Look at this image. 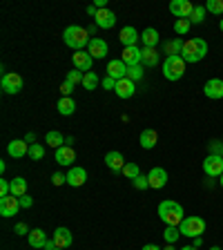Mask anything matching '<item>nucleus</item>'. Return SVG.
Listing matches in <instances>:
<instances>
[{"instance_id":"nucleus-33","label":"nucleus","mask_w":223,"mask_h":250,"mask_svg":"<svg viewBox=\"0 0 223 250\" xmlns=\"http://www.w3.org/2000/svg\"><path fill=\"white\" fill-rule=\"evenodd\" d=\"M45 141L49 143V147H62V143H65V139H62V134L61 132H56V130H52V132H47V136H45Z\"/></svg>"},{"instance_id":"nucleus-35","label":"nucleus","mask_w":223,"mask_h":250,"mask_svg":"<svg viewBox=\"0 0 223 250\" xmlns=\"http://www.w3.org/2000/svg\"><path fill=\"white\" fill-rule=\"evenodd\" d=\"M42 156H45V146H41V143L29 146V159L31 161H41Z\"/></svg>"},{"instance_id":"nucleus-15","label":"nucleus","mask_w":223,"mask_h":250,"mask_svg":"<svg viewBox=\"0 0 223 250\" xmlns=\"http://www.w3.org/2000/svg\"><path fill=\"white\" fill-rule=\"evenodd\" d=\"M94 22H96V27H101V29H112V27L116 25V14L109 9H99Z\"/></svg>"},{"instance_id":"nucleus-8","label":"nucleus","mask_w":223,"mask_h":250,"mask_svg":"<svg viewBox=\"0 0 223 250\" xmlns=\"http://www.w3.org/2000/svg\"><path fill=\"white\" fill-rule=\"evenodd\" d=\"M194 11V5L190 2V0H172L170 2V14L174 16V18H187L190 21V16H192Z\"/></svg>"},{"instance_id":"nucleus-5","label":"nucleus","mask_w":223,"mask_h":250,"mask_svg":"<svg viewBox=\"0 0 223 250\" xmlns=\"http://www.w3.org/2000/svg\"><path fill=\"white\" fill-rule=\"evenodd\" d=\"M185 65L187 62L181 56H167L163 62V76L167 81H181L183 74H185Z\"/></svg>"},{"instance_id":"nucleus-10","label":"nucleus","mask_w":223,"mask_h":250,"mask_svg":"<svg viewBox=\"0 0 223 250\" xmlns=\"http://www.w3.org/2000/svg\"><path fill=\"white\" fill-rule=\"evenodd\" d=\"M20 210V199L14 197V194H7V197H0V214L2 217H14Z\"/></svg>"},{"instance_id":"nucleus-26","label":"nucleus","mask_w":223,"mask_h":250,"mask_svg":"<svg viewBox=\"0 0 223 250\" xmlns=\"http://www.w3.org/2000/svg\"><path fill=\"white\" fill-rule=\"evenodd\" d=\"M27 239H29V246H31V248H45V244H47V234H45V230L34 228L29 234H27Z\"/></svg>"},{"instance_id":"nucleus-32","label":"nucleus","mask_w":223,"mask_h":250,"mask_svg":"<svg viewBox=\"0 0 223 250\" xmlns=\"http://www.w3.org/2000/svg\"><path fill=\"white\" fill-rule=\"evenodd\" d=\"M205 14H208L205 5H194V11H192V16H190V22H192V25H201V22L205 21Z\"/></svg>"},{"instance_id":"nucleus-3","label":"nucleus","mask_w":223,"mask_h":250,"mask_svg":"<svg viewBox=\"0 0 223 250\" xmlns=\"http://www.w3.org/2000/svg\"><path fill=\"white\" fill-rule=\"evenodd\" d=\"M62 41H65V45L72 47L74 52H78V49H83L85 45H89V31L85 29V27H78V25H69L67 29L62 31Z\"/></svg>"},{"instance_id":"nucleus-54","label":"nucleus","mask_w":223,"mask_h":250,"mask_svg":"<svg viewBox=\"0 0 223 250\" xmlns=\"http://www.w3.org/2000/svg\"><path fill=\"white\" fill-rule=\"evenodd\" d=\"M181 250H199V248H194V246H185V248H181Z\"/></svg>"},{"instance_id":"nucleus-42","label":"nucleus","mask_w":223,"mask_h":250,"mask_svg":"<svg viewBox=\"0 0 223 250\" xmlns=\"http://www.w3.org/2000/svg\"><path fill=\"white\" fill-rule=\"evenodd\" d=\"M83 76H85L83 72H78V69H72V72L67 74V83H72V85L83 83Z\"/></svg>"},{"instance_id":"nucleus-34","label":"nucleus","mask_w":223,"mask_h":250,"mask_svg":"<svg viewBox=\"0 0 223 250\" xmlns=\"http://www.w3.org/2000/svg\"><path fill=\"white\" fill-rule=\"evenodd\" d=\"M163 237H165L167 244H177L179 237H181V230H179L177 226H167L165 232H163Z\"/></svg>"},{"instance_id":"nucleus-55","label":"nucleus","mask_w":223,"mask_h":250,"mask_svg":"<svg viewBox=\"0 0 223 250\" xmlns=\"http://www.w3.org/2000/svg\"><path fill=\"white\" fill-rule=\"evenodd\" d=\"M219 186L223 188V174H221V177H219Z\"/></svg>"},{"instance_id":"nucleus-12","label":"nucleus","mask_w":223,"mask_h":250,"mask_svg":"<svg viewBox=\"0 0 223 250\" xmlns=\"http://www.w3.org/2000/svg\"><path fill=\"white\" fill-rule=\"evenodd\" d=\"M147 179H150L152 190H161V188H165V183H167V172L163 170V167H152V170L147 172Z\"/></svg>"},{"instance_id":"nucleus-18","label":"nucleus","mask_w":223,"mask_h":250,"mask_svg":"<svg viewBox=\"0 0 223 250\" xmlns=\"http://www.w3.org/2000/svg\"><path fill=\"white\" fill-rule=\"evenodd\" d=\"M105 166H107L112 172H123V167H125V159H123V154H121L119 150L107 152V154H105Z\"/></svg>"},{"instance_id":"nucleus-50","label":"nucleus","mask_w":223,"mask_h":250,"mask_svg":"<svg viewBox=\"0 0 223 250\" xmlns=\"http://www.w3.org/2000/svg\"><path fill=\"white\" fill-rule=\"evenodd\" d=\"M56 248H58L56 241H54V239H47V244H45V248H42V250H56Z\"/></svg>"},{"instance_id":"nucleus-4","label":"nucleus","mask_w":223,"mask_h":250,"mask_svg":"<svg viewBox=\"0 0 223 250\" xmlns=\"http://www.w3.org/2000/svg\"><path fill=\"white\" fill-rule=\"evenodd\" d=\"M179 230H181L183 237H190V239H194V237H201V234L205 232V219L197 217V214H192V217H185L181 221V226H179Z\"/></svg>"},{"instance_id":"nucleus-53","label":"nucleus","mask_w":223,"mask_h":250,"mask_svg":"<svg viewBox=\"0 0 223 250\" xmlns=\"http://www.w3.org/2000/svg\"><path fill=\"white\" fill-rule=\"evenodd\" d=\"M163 250H174V244H167V246H165V248H163Z\"/></svg>"},{"instance_id":"nucleus-49","label":"nucleus","mask_w":223,"mask_h":250,"mask_svg":"<svg viewBox=\"0 0 223 250\" xmlns=\"http://www.w3.org/2000/svg\"><path fill=\"white\" fill-rule=\"evenodd\" d=\"M25 141H27V143H29V146H34V143H36V134H34V132H27Z\"/></svg>"},{"instance_id":"nucleus-22","label":"nucleus","mask_w":223,"mask_h":250,"mask_svg":"<svg viewBox=\"0 0 223 250\" xmlns=\"http://www.w3.org/2000/svg\"><path fill=\"white\" fill-rule=\"evenodd\" d=\"M107 76L116 78V81H121V78H127V65H125L123 61H109L107 62Z\"/></svg>"},{"instance_id":"nucleus-57","label":"nucleus","mask_w":223,"mask_h":250,"mask_svg":"<svg viewBox=\"0 0 223 250\" xmlns=\"http://www.w3.org/2000/svg\"><path fill=\"white\" fill-rule=\"evenodd\" d=\"M210 250H221V248H219V246H212V248H210Z\"/></svg>"},{"instance_id":"nucleus-20","label":"nucleus","mask_w":223,"mask_h":250,"mask_svg":"<svg viewBox=\"0 0 223 250\" xmlns=\"http://www.w3.org/2000/svg\"><path fill=\"white\" fill-rule=\"evenodd\" d=\"M139 31L134 29V27H123L121 29V34H119V41H121V45L123 47H136V42H139Z\"/></svg>"},{"instance_id":"nucleus-29","label":"nucleus","mask_w":223,"mask_h":250,"mask_svg":"<svg viewBox=\"0 0 223 250\" xmlns=\"http://www.w3.org/2000/svg\"><path fill=\"white\" fill-rule=\"evenodd\" d=\"M11 194L14 197H25L27 194V179H22V177H14L11 179Z\"/></svg>"},{"instance_id":"nucleus-37","label":"nucleus","mask_w":223,"mask_h":250,"mask_svg":"<svg viewBox=\"0 0 223 250\" xmlns=\"http://www.w3.org/2000/svg\"><path fill=\"white\" fill-rule=\"evenodd\" d=\"M139 174H141L139 163H125V167H123V177H127V179H136Z\"/></svg>"},{"instance_id":"nucleus-41","label":"nucleus","mask_w":223,"mask_h":250,"mask_svg":"<svg viewBox=\"0 0 223 250\" xmlns=\"http://www.w3.org/2000/svg\"><path fill=\"white\" fill-rule=\"evenodd\" d=\"M208 152H210V154L223 156V141H210V143H208Z\"/></svg>"},{"instance_id":"nucleus-27","label":"nucleus","mask_w":223,"mask_h":250,"mask_svg":"<svg viewBox=\"0 0 223 250\" xmlns=\"http://www.w3.org/2000/svg\"><path fill=\"white\" fill-rule=\"evenodd\" d=\"M56 107H58V114H62V116H72L76 112V103H74L72 96H62Z\"/></svg>"},{"instance_id":"nucleus-19","label":"nucleus","mask_w":223,"mask_h":250,"mask_svg":"<svg viewBox=\"0 0 223 250\" xmlns=\"http://www.w3.org/2000/svg\"><path fill=\"white\" fill-rule=\"evenodd\" d=\"M87 52L92 54V58H105L107 56V52H109V47H107V42H105L103 38H92L89 45H87Z\"/></svg>"},{"instance_id":"nucleus-16","label":"nucleus","mask_w":223,"mask_h":250,"mask_svg":"<svg viewBox=\"0 0 223 250\" xmlns=\"http://www.w3.org/2000/svg\"><path fill=\"white\" fill-rule=\"evenodd\" d=\"M54 241H56V246L58 248H62V250H67L69 246H72V241H74V237H72V232H69L65 226H58L56 230H54V237H52Z\"/></svg>"},{"instance_id":"nucleus-36","label":"nucleus","mask_w":223,"mask_h":250,"mask_svg":"<svg viewBox=\"0 0 223 250\" xmlns=\"http://www.w3.org/2000/svg\"><path fill=\"white\" fill-rule=\"evenodd\" d=\"M190 27H192V22L187 21V18H179V21L174 22V31H177L179 36H185L187 31H190Z\"/></svg>"},{"instance_id":"nucleus-7","label":"nucleus","mask_w":223,"mask_h":250,"mask_svg":"<svg viewBox=\"0 0 223 250\" xmlns=\"http://www.w3.org/2000/svg\"><path fill=\"white\" fill-rule=\"evenodd\" d=\"M0 85H2V89H5L7 94H18L22 89V76L16 72H5Z\"/></svg>"},{"instance_id":"nucleus-2","label":"nucleus","mask_w":223,"mask_h":250,"mask_svg":"<svg viewBox=\"0 0 223 250\" xmlns=\"http://www.w3.org/2000/svg\"><path fill=\"white\" fill-rule=\"evenodd\" d=\"M208 54V42L203 41V38H190V41L183 42V49H181V58L185 62H199L205 58Z\"/></svg>"},{"instance_id":"nucleus-44","label":"nucleus","mask_w":223,"mask_h":250,"mask_svg":"<svg viewBox=\"0 0 223 250\" xmlns=\"http://www.w3.org/2000/svg\"><path fill=\"white\" fill-rule=\"evenodd\" d=\"M103 89H116V78L105 76L103 78Z\"/></svg>"},{"instance_id":"nucleus-40","label":"nucleus","mask_w":223,"mask_h":250,"mask_svg":"<svg viewBox=\"0 0 223 250\" xmlns=\"http://www.w3.org/2000/svg\"><path fill=\"white\" fill-rule=\"evenodd\" d=\"M132 186H134L136 190H147V188H150V179H147V174H139L136 179H132Z\"/></svg>"},{"instance_id":"nucleus-11","label":"nucleus","mask_w":223,"mask_h":250,"mask_svg":"<svg viewBox=\"0 0 223 250\" xmlns=\"http://www.w3.org/2000/svg\"><path fill=\"white\" fill-rule=\"evenodd\" d=\"M203 94L212 101L223 99V78H210L208 83L203 85Z\"/></svg>"},{"instance_id":"nucleus-45","label":"nucleus","mask_w":223,"mask_h":250,"mask_svg":"<svg viewBox=\"0 0 223 250\" xmlns=\"http://www.w3.org/2000/svg\"><path fill=\"white\" fill-rule=\"evenodd\" d=\"M14 232H16V234H20V237H22V234H29V232H31V230H29V228H27V224H22V221H20V224H16Z\"/></svg>"},{"instance_id":"nucleus-17","label":"nucleus","mask_w":223,"mask_h":250,"mask_svg":"<svg viewBox=\"0 0 223 250\" xmlns=\"http://www.w3.org/2000/svg\"><path fill=\"white\" fill-rule=\"evenodd\" d=\"M85 181H87V172H85V167H69L67 172V186L72 188H81L85 186Z\"/></svg>"},{"instance_id":"nucleus-31","label":"nucleus","mask_w":223,"mask_h":250,"mask_svg":"<svg viewBox=\"0 0 223 250\" xmlns=\"http://www.w3.org/2000/svg\"><path fill=\"white\" fill-rule=\"evenodd\" d=\"M99 83H101L99 74H96V72H87V74L83 76V83H81V85H83L87 92H94V89L99 87Z\"/></svg>"},{"instance_id":"nucleus-24","label":"nucleus","mask_w":223,"mask_h":250,"mask_svg":"<svg viewBox=\"0 0 223 250\" xmlns=\"http://www.w3.org/2000/svg\"><path fill=\"white\" fill-rule=\"evenodd\" d=\"M121 61H123L127 67H132V65H141V49L139 47H123Z\"/></svg>"},{"instance_id":"nucleus-6","label":"nucleus","mask_w":223,"mask_h":250,"mask_svg":"<svg viewBox=\"0 0 223 250\" xmlns=\"http://www.w3.org/2000/svg\"><path fill=\"white\" fill-rule=\"evenodd\" d=\"M203 172H205V177H210V179L221 177L223 174V156L208 154L203 159Z\"/></svg>"},{"instance_id":"nucleus-58","label":"nucleus","mask_w":223,"mask_h":250,"mask_svg":"<svg viewBox=\"0 0 223 250\" xmlns=\"http://www.w3.org/2000/svg\"><path fill=\"white\" fill-rule=\"evenodd\" d=\"M56 250H62V248H56Z\"/></svg>"},{"instance_id":"nucleus-25","label":"nucleus","mask_w":223,"mask_h":250,"mask_svg":"<svg viewBox=\"0 0 223 250\" xmlns=\"http://www.w3.org/2000/svg\"><path fill=\"white\" fill-rule=\"evenodd\" d=\"M139 143H141V147H143V150H152V147H154L156 143H159V132L152 130V127L143 130V132H141Z\"/></svg>"},{"instance_id":"nucleus-21","label":"nucleus","mask_w":223,"mask_h":250,"mask_svg":"<svg viewBox=\"0 0 223 250\" xmlns=\"http://www.w3.org/2000/svg\"><path fill=\"white\" fill-rule=\"evenodd\" d=\"M76 161V152L72 146H62L56 150V163L58 166H72Z\"/></svg>"},{"instance_id":"nucleus-1","label":"nucleus","mask_w":223,"mask_h":250,"mask_svg":"<svg viewBox=\"0 0 223 250\" xmlns=\"http://www.w3.org/2000/svg\"><path fill=\"white\" fill-rule=\"evenodd\" d=\"M159 219H161L165 226H181V221L185 219V212H183V206L177 203L174 199H165V201L159 203Z\"/></svg>"},{"instance_id":"nucleus-28","label":"nucleus","mask_w":223,"mask_h":250,"mask_svg":"<svg viewBox=\"0 0 223 250\" xmlns=\"http://www.w3.org/2000/svg\"><path fill=\"white\" fill-rule=\"evenodd\" d=\"M159 31L154 29V27H147V29H143V34H141V41H143V47H156V42H159Z\"/></svg>"},{"instance_id":"nucleus-52","label":"nucleus","mask_w":223,"mask_h":250,"mask_svg":"<svg viewBox=\"0 0 223 250\" xmlns=\"http://www.w3.org/2000/svg\"><path fill=\"white\" fill-rule=\"evenodd\" d=\"M141 250H163V248H159V246H154V244H145Z\"/></svg>"},{"instance_id":"nucleus-30","label":"nucleus","mask_w":223,"mask_h":250,"mask_svg":"<svg viewBox=\"0 0 223 250\" xmlns=\"http://www.w3.org/2000/svg\"><path fill=\"white\" fill-rule=\"evenodd\" d=\"M183 42L181 38H172V41L165 42V54L167 56H181V49H183Z\"/></svg>"},{"instance_id":"nucleus-43","label":"nucleus","mask_w":223,"mask_h":250,"mask_svg":"<svg viewBox=\"0 0 223 250\" xmlns=\"http://www.w3.org/2000/svg\"><path fill=\"white\" fill-rule=\"evenodd\" d=\"M52 183H54V186H65V183H67V174H62V172H56V174L52 177Z\"/></svg>"},{"instance_id":"nucleus-48","label":"nucleus","mask_w":223,"mask_h":250,"mask_svg":"<svg viewBox=\"0 0 223 250\" xmlns=\"http://www.w3.org/2000/svg\"><path fill=\"white\" fill-rule=\"evenodd\" d=\"M85 11H87V16H94V18H96V14H99V7H96V5H87V9H85Z\"/></svg>"},{"instance_id":"nucleus-13","label":"nucleus","mask_w":223,"mask_h":250,"mask_svg":"<svg viewBox=\"0 0 223 250\" xmlns=\"http://www.w3.org/2000/svg\"><path fill=\"white\" fill-rule=\"evenodd\" d=\"M116 96L119 99H132L136 92V83L134 81H130V78H121V81H116Z\"/></svg>"},{"instance_id":"nucleus-59","label":"nucleus","mask_w":223,"mask_h":250,"mask_svg":"<svg viewBox=\"0 0 223 250\" xmlns=\"http://www.w3.org/2000/svg\"><path fill=\"white\" fill-rule=\"evenodd\" d=\"M221 141H223V139H221Z\"/></svg>"},{"instance_id":"nucleus-46","label":"nucleus","mask_w":223,"mask_h":250,"mask_svg":"<svg viewBox=\"0 0 223 250\" xmlns=\"http://www.w3.org/2000/svg\"><path fill=\"white\" fill-rule=\"evenodd\" d=\"M61 92H62V96H72V92H74V85L65 81V83L61 85Z\"/></svg>"},{"instance_id":"nucleus-14","label":"nucleus","mask_w":223,"mask_h":250,"mask_svg":"<svg viewBox=\"0 0 223 250\" xmlns=\"http://www.w3.org/2000/svg\"><path fill=\"white\" fill-rule=\"evenodd\" d=\"M7 154L14 156V159H20V156H29V143L25 139H16L7 146Z\"/></svg>"},{"instance_id":"nucleus-38","label":"nucleus","mask_w":223,"mask_h":250,"mask_svg":"<svg viewBox=\"0 0 223 250\" xmlns=\"http://www.w3.org/2000/svg\"><path fill=\"white\" fill-rule=\"evenodd\" d=\"M205 9L214 16H221L223 14V0H208V2H205Z\"/></svg>"},{"instance_id":"nucleus-47","label":"nucleus","mask_w":223,"mask_h":250,"mask_svg":"<svg viewBox=\"0 0 223 250\" xmlns=\"http://www.w3.org/2000/svg\"><path fill=\"white\" fill-rule=\"evenodd\" d=\"M34 206V199L29 197V194H25V197H20V208H31Z\"/></svg>"},{"instance_id":"nucleus-56","label":"nucleus","mask_w":223,"mask_h":250,"mask_svg":"<svg viewBox=\"0 0 223 250\" xmlns=\"http://www.w3.org/2000/svg\"><path fill=\"white\" fill-rule=\"evenodd\" d=\"M219 29H221V31H223V18H221V22H219Z\"/></svg>"},{"instance_id":"nucleus-51","label":"nucleus","mask_w":223,"mask_h":250,"mask_svg":"<svg viewBox=\"0 0 223 250\" xmlns=\"http://www.w3.org/2000/svg\"><path fill=\"white\" fill-rule=\"evenodd\" d=\"M192 246H194V248H201V246H203V237H194Z\"/></svg>"},{"instance_id":"nucleus-39","label":"nucleus","mask_w":223,"mask_h":250,"mask_svg":"<svg viewBox=\"0 0 223 250\" xmlns=\"http://www.w3.org/2000/svg\"><path fill=\"white\" fill-rule=\"evenodd\" d=\"M127 78L130 81H141L143 78V65H132V67H127Z\"/></svg>"},{"instance_id":"nucleus-9","label":"nucleus","mask_w":223,"mask_h":250,"mask_svg":"<svg viewBox=\"0 0 223 250\" xmlns=\"http://www.w3.org/2000/svg\"><path fill=\"white\" fill-rule=\"evenodd\" d=\"M72 62H74V69L87 74V72H92L94 58H92V54H89V52H85V49H78V52L72 54Z\"/></svg>"},{"instance_id":"nucleus-23","label":"nucleus","mask_w":223,"mask_h":250,"mask_svg":"<svg viewBox=\"0 0 223 250\" xmlns=\"http://www.w3.org/2000/svg\"><path fill=\"white\" fill-rule=\"evenodd\" d=\"M159 52H156V47H143L141 49V65H145V67H156L159 65Z\"/></svg>"}]
</instances>
